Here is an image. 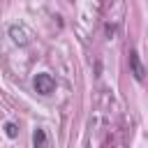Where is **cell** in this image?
<instances>
[{
	"instance_id": "1",
	"label": "cell",
	"mask_w": 148,
	"mask_h": 148,
	"mask_svg": "<svg viewBox=\"0 0 148 148\" xmlns=\"http://www.w3.org/2000/svg\"><path fill=\"white\" fill-rule=\"evenodd\" d=\"M32 86H35V90H37L39 95H51V92L56 90V79H53L51 74H46V72H39V74H35Z\"/></svg>"
},
{
	"instance_id": "2",
	"label": "cell",
	"mask_w": 148,
	"mask_h": 148,
	"mask_svg": "<svg viewBox=\"0 0 148 148\" xmlns=\"http://www.w3.org/2000/svg\"><path fill=\"white\" fill-rule=\"evenodd\" d=\"M130 72L134 74L136 81H143V79H146V69H143V65H141V60H139V53H136L134 49L130 51Z\"/></svg>"
},
{
	"instance_id": "3",
	"label": "cell",
	"mask_w": 148,
	"mask_h": 148,
	"mask_svg": "<svg viewBox=\"0 0 148 148\" xmlns=\"http://www.w3.org/2000/svg\"><path fill=\"white\" fill-rule=\"evenodd\" d=\"M9 35H12V39H14L16 44H21V46H25V44L30 42L28 30H25V28H21V25H12V28H9Z\"/></svg>"
},
{
	"instance_id": "4",
	"label": "cell",
	"mask_w": 148,
	"mask_h": 148,
	"mask_svg": "<svg viewBox=\"0 0 148 148\" xmlns=\"http://www.w3.org/2000/svg\"><path fill=\"white\" fill-rule=\"evenodd\" d=\"M49 146V141H46V132L42 130V127H37L35 132H32V148H46Z\"/></svg>"
},
{
	"instance_id": "5",
	"label": "cell",
	"mask_w": 148,
	"mask_h": 148,
	"mask_svg": "<svg viewBox=\"0 0 148 148\" xmlns=\"http://www.w3.org/2000/svg\"><path fill=\"white\" fill-rule=\"evenodd\" d=\"M5 134H7L9 139H14V136L18 134V127H16L14 123H7V125H5Z\"/></svg>"
}]
</instances>
